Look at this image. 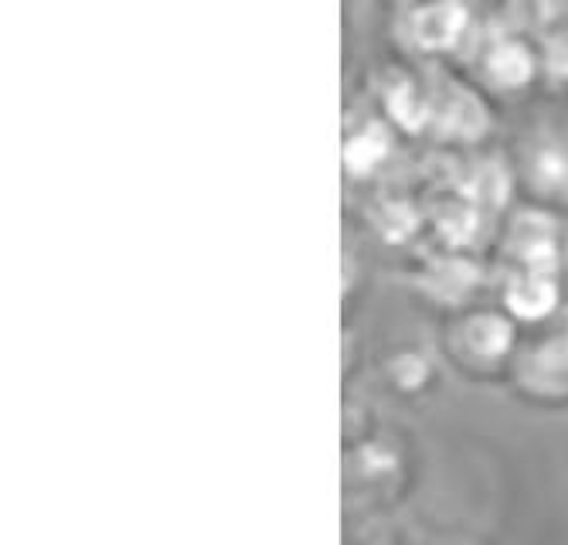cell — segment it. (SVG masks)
Listing matches in <instances>:
<instances>
[{
  "label": "cell",
  "instance_id": "obj_1",
  "mask_svg": "<svg viewBox=\"0 0 568 545\" xmlns=\"http://www.w3.org/2000/svg\"><path fill=\"white\" fill-rule=\"evenodd\" d=\"M514 245L531 263V270H545L555 260V229L545 215H521L514 225Z\"/></svg>",
  "mask_w": 568,
  "mask_h": 545
},
{
  "label": "cell",
  "instance_id": "obj_2",
  "mask_svg": "<svg viewBox=\"0 0 568 545\" xmlns=\"http://www.w3.org/2000/svg\"><path fill=\"white\" fill-rule=\"evenodd\" d=\"M507 304H510L514 314H521V317H541L555 304V283L541 270H535V273L510 283Z\"/></svg>",
  "mask_w": 568,
  "mask_h": 545
},
{
  "label": "cell",
  "instance_id": "obj_3",
  "mask_svg": "<svg viewBox=\"0 0 568 545\" xmlns=\"http://www.w3.org/2000/svg\"><path fill=\"white\" fill-rule=\"evenodd\" d=\"M463 28V11L456 4H436V8H426L419 18H416V38L429 48H446L456 41Z\"/></svg>",
  "mask_w": 568,
  "mask_h": 545
},
{
  "label": "cell",
  "instance_id": "obj_4",
  "mask_svg": "<svg viewBox=\"0 0 568 545\" xmlns=\"http://www.w3.org/2000/svg\"><path fill=\"white\" fill-rule=\"evenodd\" d=\"M388 151V137L382 127H368L365 133H357L347 147H344V161H347V171L351 174H365L372 171Z\"/></svg>",
  "mask_w": 568,
  "mask_h": 545
},
{
  "label": "cell",
  "instance_id": "obj_5",
  "mask_svg": "<svg viewBox=\"0 0 568 545\" xmlns=\"http://www.w3.org/2000/svg\"><path fill=\"white\" fill-rule=\"evenodd\" d=\"M490 75L500 82V85H521V82H528V75H531V59L525 55V48H518V44H504L500 52L490 59Z\"/></svg>",
  "mask_w": 568,
  "mask_h": 545
},
{
  "label": "cell",
  "instance_id": "obj_6",
  "mask_svg": "<svg viewBox=\"0 0 568 545\" xmlns=\"http://www.w3.org/2000/svg\"><path fill=\"white\" fill-rule=\"evenodd\" d=\"M467 337H470V349H474L477 355H484V359L500 355V352L507 349V344H510V331H507V324H500L497 317H480V321H474L470 331H467Z\"/></svg>",
  "mask_w": 568,
  "mask_h": 545
},
{
  "label": "cell",
  "instance_id": "obj_7",
  "mask_svg": "<svg viewBox=\"0 0 568 545\" xmlns=\"http://www.w3.org/2000/svg\"><path fill=\"white\" fill-rule=\"evenodd\" d=\"M474 198L484 205H500L507 198V174L497 164H484L474 178Z\"/></svg>",
  "mask_w": 568,
  "mask_h": 545
},
{
  "label": "cell",
  "instance_id": "obj_8",
  "mask_svg": "<svg viewBox=\"0 0 568 545\" xmlns=\"http://www.w3.org/2000/svg\"><path fill=\"white\" fill-rule=\"evenodd\" d=\"M446 127H453L459 137H474L484 127V113H480V107L474 103V99L459 95V107L446 110Z\"/></svg>",
  "mask_w": 568,
  "mask_h": 545
},
{
  "label": "cell",
  "instance_id": "obj_9",
  "mask_svg": "<svg viewBox=\"0 0 568 545\" xmlns=\"http://www.w3.org/2000/svg\"><path fill=\"white\" fill-rule=\"evenodd\" d=\"M535 178L545 188H565L568 184V158L561 151H541L535 164Z\"/></svg>",
  "mask_w": 568,
  "mask_h": 545
},
{
  "label": "cell",
  "instance_id": "obj_10",
  "mask_svg": "<svg viewBox=\"0 0 568 545\" xmlns=\"http://www.w3.org/2000/svg\"><path fill=\"white\" fill-rule=\"evenodd\" d=\"M392 113L405 123V127H416L426 113L419 110V103H416V99H412V89L402 82L395 92H392Z\"/></svg>",
  "mask_w": 568,
  "mask_h": 545
},
{
  "label": "cell",
  "instance_id": "obj_11",
  "mask_svg": "<svg viewBox=\"0 0 568 545\" xmlns=\"http://www.w3.org/2000/svg\"><path fill=\"white\" fill-rule=\"evenodd\" d=\"M443 232L453 235V239H467L474 232V212H467V209H449L446 219H443Z\"/></svg>",
  "mask_w": 568,
  "mask_h": 545
},
{
  "label": "cell",
  "instance_id": "obj_12",
  "mask_svg": "<svg viewBox=\"0 0 568 545\" xmlns=\"http://www.w3.org/2000/svg\"><path fill=\"white\" fill-rule=\"evenodd\" d=\"M551 69L555 72H568V34L551 44Z\"/></svg>",
  "mask_w": 568,
  "mask_h": 545
}]
</instances>
